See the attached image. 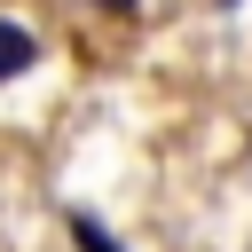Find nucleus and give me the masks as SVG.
Listing matches in <instances>:
<instances>
[{
	"mask_svg": "<svg viewBox=\"0 0 252 252\" xmlns=\"http://www.w3.org/2000/svg\"><path fill=\"white\" fill-rule=\"evenodd\" d=\"M32 63H39V39H32L24 24H8V16H0V87H8V79H24Z\"/></svg>",
	"mask_w": 252,
	"mask_h": 252,
	"instance_id": "obj_1",
	"label": "nucleus"
},
{
	"mask_svg": "<svg viewBox=\"0 0 252 252\" xmlns=\"http://www.w3.org/2000/svg\"><path fill=\"white\" fill-rule=\"evenodd\" d=\"M71 244H79V252H118V236H110L94 213H71Z\"/></svg>",
	"mask_w": 252,
	"mask_h": 252,
	"instance_id": "obj_2",
	"label": "nucleus"
},
{
	"mask_svg": "<svg viewBox=\"0 0 252 252\" xmlns=\"http://www.w3.org/2000/svg\"><path fill=\"white\" fill-rule=\"evenodd\" d=\"M102 8H110V16H134V8H142V0H102Z\"/></svg>",
	"mask_w": 252,
	"mask_h": 252,
	"instance_id": "obj_3",
	"label": "nucleus"
}]
</instances>
